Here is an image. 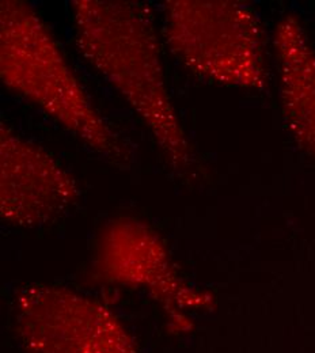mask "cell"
Returning a JSON list of instances; mask_svg holds the SVG:
<instances>
[{"label":"cell","instance_id":"6da1fadb","mask_svg":"<svg viewBox=\"0 0 315 353\" xmlns=\"http://www.w3.org/2000/svg\"><path fill=\"white\" fill-rule=\"evenodd\" d=\"M75 43L91 67L134 109L170 166L193 169V151L166 83L151 7L140 1L75 0Z\"/></svg>","mask_w":315,"mask_h":353},{"label":"cell","instance_id":"7a4b0ae2","mask_svg":"<svg viewBox=\"0 0 315 353\" xmlns=\"http://www.w3.org/2000/svg\"><path fill=\"white\" fill-rule=\"evenodd\" d=\"M0 77L88 148L128 166V145L94 106L40 12L26 1H0Z\"/></svg>","mask_w":315,"mask_h":353},{"label":"cell","instance_id":"3957f363","mask_svg":"<svg viewBox=\"0 0 315 353\" xmlns=\"http://www.w3.org/2000/svg\"><path fill=\"white\" fill-rule=\"evenodd\" d=\"M163 36L193 75L227 88L263 90L270 81L268 41L258 14L230 0H169Z\"/></svg>","mask_w":315,"mask_h":353},{"label":"cell","instance_id":"277c9868","mask_svg":"<svg viewBox=\"0 0 315 353\" xmlns=\"http://www.w3.org/2000/svg\"><path fill=\"white\" fill-rule=\"evenodd\" d=\"M12 316L29 353H139L132 334L112 310L67 287L21 288Z\"/></svg>","mask_w":315,"mask_h":353},{"label":"cell","instance_id":"5b68a950","mask_svg":"<svg viewBox=\"0 0 315 353\" xmlns=\"http://www.w3.org/2000/svg\"><path fill=\"white\" fill-rule=\"evenodd\" d=\"M94 266L105 283L141 291L158 302L173 332L192 329L189 312L214 307V296L187 283L161 236L136 219L121 218L103 227Z\"/></svg>","mask_w":315,"mask_h":353},{"label":"cell","instance_id":"8992f818","mask_svg":"<svg viewBox=\"0 0 315 353\" xmlns=\"http://www.w3.org/2000/svg\"><path fill=\"white\" fill-rule=\"evenodd\" d=\"M74 176L43 147L0 127V215L33 228L61 218L79 199Z\"/></svg>","mask_w":315,"mask_h":353},{"label":"cell","instance_id":"52a82bcc","mask_svg":"<svg viewBox=\"0 0 315 353\" xmlns=\"http://www.w3.org/2000/svg\"><path fill=\"white\" fill-rule=\"evenodd\" d=\"M273 49L285 125L298 147L315 161V46L295 15L277 22Z\"/></svg>","mask_w":315,"mask_h":353}]
</instances>
